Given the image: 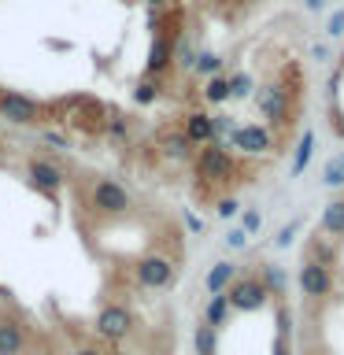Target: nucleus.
I'll list each match as a JSON object with an SVG mask.
<instances>
[{
    "label": "nucleus",
    "mask_w": 344,
    "mask_h": 355,
    "mask_svg": "<svg viewBox=\"0 0 344 355\" xmlns=\"http://www.w3.org/2000/svg\"><path fill=\"white\" fill-rule=\"evenodd\" d=\"M322 233H326V237H344V200H333V204L322 211Z\"/></svg>",
    "instance_id": "nucleus-14"
},
{
    "label": "nucleus",
    "mask_w": 344,
    "mask_h": 355,
    "mask_svg": "<svg viewBox=\"0 0 344 355\" xmlns=\"http://www.w3.org/2000/svg\"><path fill=\"white\" fill-rule=\"evenodd\" d=\"M226 315H230V300L222 296V293H215V300H211L207 311H204V322H207V326H222Z\"/></svg>",
    "instance_id": "nucleus-18"
},
{
    "label": "nucleus",
    "mask_w": 344,
    "mask_h": 355,
    "mask_svg": "<svg viewBox=\"0 0 344 355\" xmlns=\"http://www.w3.org/2000/svg\"><path fill=\"white\" fill-rule=\"evenodd\" d=\"M307 248H311V255H315V259H311V263L333 266V259H337V252H333V248H329V244L322 241V237H311V241H307Z\"/></svg>",
    "instance_id": "nucleus-20"
},
{
    "label": "nucleus",
    "mask_w": 344,
    "mask_h": 355,
    "mask_svg": "<svg viewBox=\"0 0 344 355\" xmlns=\"http://www.w3.org/2000/svg\"><path fill=\"white\" fill-rule=\"evenodd\" d=\"M171 63H174V37L171 33H160L148 49V74H163Z\"/></svg>",
    "instance_id": "nucleus-13"
},
{
    "label": "nucleus",
    "mask_w": 344,
    "mask_h": 355,
    "mask_svg": "<svg viewBox=\"0 0 344 355\" xmlns=\"http://www.w3.org/2000/svg\"><path fill=\"white\" fill-rule=\"evenodd\" d=\"M30 182L41 189V193H55L67 178H63V171L60 166H52V163H44V159H33L30 163Z\"/></svg>",
    "instance_id": "nucleus-11"
},
{
    "label": "nucleus",
    "mask_w": 344,
    "mask_h": 355,
    "mask_svg": "<svg viewBox=\"0 0 344 355\" xmlns=\"http://www.w3.org/2000/svg\"><path fill=\"white\" fill-rule=\"evenodd\" d=\"M233 174H237V166H233L230 148L218 137L207 141L204 148H200V155H196V178L200 182H230Z\"/></svg>",
    "instance_id": "nucleus-1"
},
{
    "label": "nucleus",
    "mask_w": 344,
    "mask_h": 355,
    "mask_svg": "<svg viewBox=\"0 0 344 355\" xmlns=\"http://www.w3.org/2000/svg\"><path fill=\"white\" fill-rule=\"evenodd\" d=\"M160 144H163V155H171V159H189V152H193V144H189V137H185L182 130L166 133Z\"/></svg>",
    "instance_id": "nucleus-15"
},
{
    "label": "nucleus",
    "mask_w": 344,
    "mask_h": 355,
    "mask_svg": "<svg viewBox=\"0 0 344 355\" xmlns=\"http://www.w3.org/2000/svg\"><path fill=\"white\" fill-rule=\"evenodd\" d=\"M89 204H93L100 215H122V211H130V193L119 182H111V178H100V182L89 189Z\"/></svg>",
    "instance_id": "nucleus-2"
},
{
    "label": "nucleus",
    "mask_w": 344,
    "mask_h": 355,
    "mask_svg": "<svg viewBox=\"0 0 344 355\" xmlns=\"http://www.w3.org/2000/svg\"><path fill=\"white\" fill-rule=\"evenodd\" d=\"M196 355H215V326H196Z\"/></svg>",
    "instance_id": "nucleus-21"
},
{
    "label": "nucleus",
    "mask_w": 344,
    "mask_h": 355,
    "mask_svg": "<svg viewBox=\"0 0 344 355\" xmlns=\"http://www.w3.org/2000/svg\"><path fill=\"white\" fill-rule=\"evenodd\" d=\"M244 241H248V233H244V230H233V233H230V244H233V248H241Z\"/></svg>",
    "instance_id": "nucleus-32"
},
{
    "label": "nucleus",
    "mask_w": 344,
    "mask_h": 355,
    "mask_svg": "<svg viewBox=\"0 0 344 355\" xmlns=\"http://www.w3.org/2000/svg\"><path fill=\"white\" fill-rule=\"evenodd\" d=\"M204 100H207V104H222V100H230V78L211 74L207 85H204Z\"/></svg>",
    "instance_id": "nucleus-17"
},
{
    "label": "nucleus",
    "mask_w": 344,
    "mask_h": 355,
    "mask_svg": "<svg viewBox=\"0 0 344 355\" xmlns=\"http://www.w3.org/2000/svg\"><path fill=\"white\" fill-rule=\"evenodd\" d=\"M148 4H152V8H171L174 0H148Z\"/></svg>",
    "instance_id": "nucleus-33"
},
{
    "label": "nucleus",
    "mask_w": 344,
    "mask_h": 355,
    "mask_svg": "<svg viewBox=\"0 0 344 355\" xmlns=\"http://www.w3.org/2000/svg\"><path fill=\"white\" fill-rule=\"evenodd\" d=\"M108 355H126V352H119V348H115V352H108Z\"/></svg>",
    "instance_id": "nucleus-36"
},
{
    "label": "nucleus",
    "mask_w": 344,
    "mask_h": 355,
    "mask_svg": "<svg viewBox=\"0 0 344 355\" xmlns=\"http://www.w3.org/2000/svg\"><path fill=\"white\" fill-rule=\"evenodd\" d=\"M237 200H233V196H222L218 200V218H233V215H237Z\"/></svg>",
    "instance_id": "nucleus-27"
},
{
    "label": "nucleus",
    "mask_w": 344,
    "mask_h": 355,
    "mask_svg": "<svg viewBox=\"0 0 344 355\" xmlns=\"http://www.w3.org/2000/svg\"><path fill=\"white\" fill-rule=\"evenodd\" d=\"M241 222H244L241 230H244V233H248V237H252V233L259 230V222H263V218H259V211H252V207H248V211H244V218H241Z\"/></svg>",
    "instance_id": "nucleus-28"
},
{
    "label": "nucleus",
    "mask_w": 344,
    "mask_h": 355,
    "mask_svg": "<svg viewBox=\"0 0 344 355\" xmlns=\"http://www.w3.org/2000/svg\"><path fill=\"white\" fill-rule=\"evenodd\" d=\"M266 288L259 277H241V282H230L226 288V300H230V307H237V311H259L266 304Z\"/></svg>",
    "instance_id": "nucleus-4"
},
{
    "label": "nucleus",
    "mask_w": 344,
    "mask_h": 355,
    "mask_svg": "<svg viewBox=\"0 0 344 355\" xmlns=\"http://www.w3.org/2000/svg\"><path fill=\"white\" fill-rule=\"evenodd\" d=\"M233 274H237V266H233V263H215L207 270V288H211V293H222V288L233 282Z\"/></svg>",
    "instance_id": "nucleus-16"
},
{
    "label": "nucleus",
    "mask_w": 344,
    "mask_h": 355,
    "mask_svg": "<svg viewBox=\"0 0 344 355\" xmlns=\"http://www.w3.org/2000/svg\"><path fill=\"white\" fill-rule=\"evenodd\" d=\"M289 329H293V315H289V307H277V333L289 337Z\"/></svg>",
    "instance_id": "nucleus-29"
},
{
    "label": "nucleus",
    "mask_w": 344,
    "mask_h": 355,
    "mask_svg": "<svg viewBox=\"0 0 344 355\" xmlns=\"http://www.w3.org/2000/svg\"><path fill=\"white\" fill-rule=\"evenodd\" d=\"M193 67L200 74H218V67H222V55H215V52H200L196 60H193Z\"/></svg>",
    "instance_id": "nucleus-22"
},
{
    "label": "nucleus",
    "mask_w": 344,
    "mask_h": 355,
    "mask_svg": "<svg viewBox=\"0 0 344 355\" xmlns=\"http://www.w3.org/2000/svg\"><path fill=\"white\" fill-rule=\"evenodd\" d=\"M326 185H344V155L326 163Z\"/></svg>",
    "instance_id": "nucleus-24"
},
{
    "label": "nucleus",
    "mask_w": 344,
    "mask_h": 355,
    "mask_svg": "<svg viewBox=\"0 0 344 355\" xmlns=\"http://www.w3.org/2000/svg\"><path fill=\"white\" fill-rule=\"evenodd\" d=\"M0 115L8 122H15V126H33V122L44 119V107L33 104L30 96L22 93H8V89H0Z\"/></svg>",
    "instance_id": "nucleus-3"
},
{
    "label": "nucleus",
    "mask_w": 344,
    "mask_h": 355,
    "mask_svg": "<svg viewBox=\"0 0 344 355\" xmlns=\"http://www.w3.org/2000/svg\"><path fill=\"white\" fill-rule=\"evenodd\" d=\"M26 352V329L15 318H0V355H22Z\"/></svg>",
    "instance_id": "nucleus-9"
},
{
    "label": "nucleus",
    "mask_w": 344,
    "mask_h": 355,
    "mask_svg": "<svg viewBox=\"0 0 344 355\" xmlns=\"http://www.w3.org/2000/svg\"><path fill=\"white\" fill-rule=\"evenodd\" d=\"M322 4H326V0H307V8H311V11H318Z\"/></svg>",
    "instance_id": "nucleus-35"
},
{
    "label": "nucleus",
    "mask_w": 344,
    "mask_h": 355,
    "mask_svg": "<svg viewBox=\"0 0 344 355\" xmlns=\"http://www.w3.org/2000/svg\"><path fill=\"white\" fill-rule=\"evenodd\" d=\"M155 93H160V89H155L152 82H141V85H137V93H133V96H137V104H152V100H155Z\"/></svg>",
    "instance_id": "nucleus-26"
},
{
    "label": "nucleus",
    "mask_w": 344,
    "mask_h": 355,
    "mask_svg": "<svg viewBox=\"0 0 344 355\" xmlns=\"http://www.w3.org/2000/svg\"><path fill=\"white\" fill-rule=\"evenodd\" d=\"M263 288L266 293H274V296H282L285 293V274H282V266H263Z\"/></svg>",
    "instance_id": "nucleus-19"
},
{
    "label": "nucleus",
    "mask_w": 344,
    "mask_h": 355,
    "mask_svg": "<svg viewBox=\"0 0 344 355\" xmlns=\"http://www.w3.org/2000/svg\"><path fill=\"white\" fill-rule=\"evenodd\" d=\"M344 30V11H337V15L329 19V33H341Z\"/></svg>",
    "instance_id": "nucleus-31"
},
{
    "label": "nucleus",
    "mask_w": 344,
    "mask_h": 355,
    "mask_svg": "<svg viewBox=\"0 0 344 355\" xmlns=\"http://www.w3.org/2000/svg\"><path fill=\"white\" fill-rule=\"evenodd\" d=\"M182 133L189 137V144H207V141H215V122L204 111H193V115H185Z\"/></svg>",
    "instance_id": "nucleus-12"
},
{
    "label": "nucleus",
    "mask_w": 344,
    "mask_h": 355,
    "mask_svg": "<svg viewBox=\"0 0 344 355\" xmlns=\"http://www.w3.org/2000/svg\"><path fill=\"white\" fill-rule=\"evenodd\" d=\"M130 326H133L130 311L119 307V304H108V307L96 315V333H100L104 340H122V337L130 333Z\"/></svg>",
    "instance_id": "nucleus-6"
},
{
    "label": "nucleus",
    "mask_w": 344,
    "mask_h": 355,
    "mask_svg": "<svg viewBox=\"0 0 344 355\" xmlns=\"http://www.w3.org/2000/svg\"><path fill=\"white\" fill-rule=\"evenodd\" d=\"M296 230H300V222H289V226L282 230V237H277V248H289L293 237H296Z\"/></svg>",
    "instance_id": "nucleus-30"
},
{
    "label": "nucleus",
    "mask_w": 344,
    "mask_h": 355,
    "mask_svg": "<svg viewBox=\"0 0 344 355\" xmlns=\"http://www.w3.org/2000/svg\"><path fill=\"white\" fill-rule=\"evenodd\" d=\"M248 89H252V78H244V74L230 78V96H244Z\"/></svg>",
    "instance_id": "nucleus-25"
},
{
    "label": "nucleus",
    "mask_w": 344,
    "mask_h": 355,
    "mask_svg": "<svg viewBox=\"0 0 344 355\" xmlns=\"http://www.w3.org/2000/svg\"><path fill=\"white\" fill-rule=\"evenodd\" d=\"M300 288H304V296H329L333 293V274H329V266H322V263H304L300 266Z\"/></svg>",
    "instance_id": "nucleus-7"
},
{
    "label": "nucleus",
    "mask_w": 344,
    "mask_h": 355,
    "mask_svg": "<svg viewBox=\"0 0 344 355\" xmlns=\"http://www.w3.org/2000/svg\"><path fill=\"white\" fill-rule=\"evenodd\" d=\"M74 355H104L100 348H82V352H74Z\"/></svg>",
    "instance_id": "nucleus-34"
},
{
    "label": "nucleus",
    "mask_w": 344,
    "mask_h": 355,
    "mask_svg": "<svg viewBox=\"0 0 344 355\" xmlns=\"http://www.w3.org/2000/svg\"><path fill=\"white\" fill-rule=\"evenodd\" d=\"M137 282L144 288H166L174 282V263L171 259H163V255H148V259H141L137 263Z\"/></svg>",
    "instance_id": "nucleus-5"
},
{
    "label": "nucleus",
    "mask_w": 344,
    "mask_h": 355,
    "mask_svg": "<svg viewBox=\"0 0 344 355\" xmlns=\"http://www.w3.org/2000/svg\"><path fill=\"white\" fill-rule=\"evenodd\" d=\"M311 144H315V137L311 133H304V141H300V148H296V159H293V174H300L307 166V159H311Z\"/></svg>",
    "instance_id": "nucleus-23"
},
{
    "label": "nucleus",
    "mask_w": 344,
    "mask_h": 355,
    "mask_svg": "<svg viewBox=\"0 0 344 355\" xmlns=\"http://www.w3.org/2000/svg\"><path fill=\"white\" fill-rule=\"evenodd\" d=\"M259 107H263V115H266V119L285 122V119H289V111H293V96H289V89L270 85V89H263V93H259Z\"/></svg>",
    "instance_id": "nucleus-8"
},
{
    "label": "nucleus",
    "mask_w": 344,
    "mask_h": 355,
    "mask_svg": "<svg viewBox=\"0 0 344 355\" xmlns=\"http://www.w3.org/2000/svg\"><path fill=\"white\" fill-rule=\"evenodd\" d=\"M233 144L244 148V152H270L274 148L270 133H266L263 126H241V130H233Z\"/></svg>",
    "instance_id": "nucleus-10"
}]
</instances>
